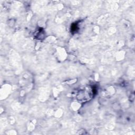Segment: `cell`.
<instances>
[{"mask_svg":"<svg viewBox=\"0 0 135 135\" xmlns=\"http://www.w3.org/2000/svg\"><path fill=\"white\" fill-rule=\"evenodd\" d=\"M94 93V89L93 90H91L90 89H82L78 92L77 98L81 102H86L90 100L93 97Z\"/></svg>","mask_w":135,"mask_h":135,"instance_id":"1","label":"cell"}]
</instances>
